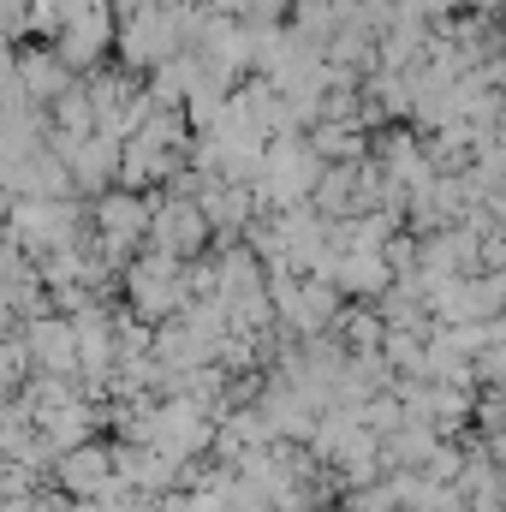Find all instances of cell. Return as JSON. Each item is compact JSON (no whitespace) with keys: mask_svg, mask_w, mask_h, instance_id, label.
<instances>
[{"mask_svg":"<svg viewBox=\"0 0 506 512\" xmlns=\"http://www.w3.org/2000/svg\"><path fill=\"white\" fill-rule=\"evenodd\" d=\"M149 215H155V209H143V197H137V191H114V197H102V209H96L102 256H126L131 245L149 233Z\"/></svg>","mask_w":506,"mask_h":512,"instance_id":"6da1fadb","label":"cell"},{"mask_svg":"<svg viewBox=\"0 0 506 512\" xmlns=\"http://www.w3.org/2000/svg\"><path fill=\"white\" fill-rule=\"evenodd\" d=\"M18 84H24V96L30 102H42V96H66L72 90V66L60 60V54H48V48H36V54H18Z\"/></svg>","mask_w":506,"mask_h":512,"instance_id":"7a4b0ae2","label":"cell"},{"mask_svg":"<svg viewBox=\"0 0 506 512\" xmlns=\"http://www.w3.org/2000/svg\"><path fill=\"white\" fill-rule=\"evenodd\" d=\"M108 465H114V459H108L102 447H78V453L66 459V483H72V489H84V495H90V489H96V495H108Z\"/></svg>","mask_w":506,"mask_h":512,"instance_id":"3957f363","label":"cell"}]
</instances>
